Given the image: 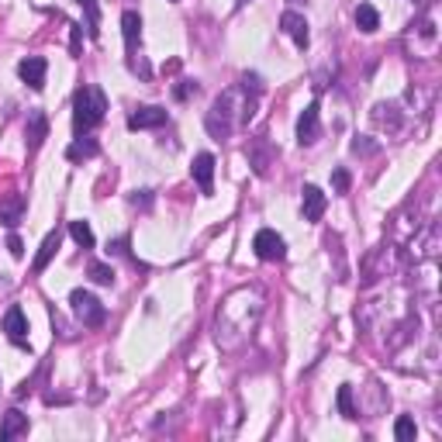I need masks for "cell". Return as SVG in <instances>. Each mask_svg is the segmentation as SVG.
Instances as JSON below:
<instances>
[{
    "label": "cell",
    "mask_w": 442,
    "mask_h": 442,
    "mask_svg": "<svg viewBox=\"0 0 442 442\" xmlns=\"http://www.w3.org/2000/svg\"><path fill=\"white\" fill-rule=\"evenodd\" d=\"M104 111H107V97H104L100 87L77 90V100H73V128H77V135H84L93 125H100L104 121Z\"/></svg>",
    "instance_id": "6da1fadb"
},
{
    "label": "cell",
    "mask_w": 442,
    "mask_h": 442,
    "mask_svg": "<svg viewBox=\"0 0 442 442\" xmlns=\"http://www.w3.org/2000/svg\"><path fill=\"white\" fill-rule=\"evenodd\" d=\"M70 304H73V311H77V318L90 325V329H97V325H104V318H107V311H104V304L90 294V290H73L70 294Z\"/></svg>",
    "instance_id": "7a4b0ae2"
},
{
    "label": "cell",
    "mask_w": 442,
    "mask_h": 442,
    "mask_svg": "<svg viewBox=\"0 0 442 442\" xmlns=\"http://www.w3.org/2000/svg\"><path fill=\"white\" fill-rule=\"evenodd\" d=\"M253 249H256V256L266 260V263H280L283 256H287V246H283V239L273 232V228H263V232H256V239H253Z\"/></svg>",
    "instance_id": "3957f363"
},
{
    "label": "cell",
    "mask_w": 442,
    "mask_h": 442,
    "mask_svg": "<svg viewBox=\"0 0 442 442\" xmlns=\"http://www.w3.org/2000/svg\"><path fill=\"white\" fill-rule=\"evenodd\" d=\"M318 135H322L318 104H308V107L301 111V118H297V139H301V145H311V142H318Z\"/></svg>",
    "instance_id": "277c9868"
},
{
    "label": "cell",
    "mask_w": 442,
    "mask_h": 442,
    "mask_svg": "<svg viewBox=\"0 0 442 442\" xmlns=\"http://www.w3.org/2000/svg\"><path fill=\"white\" fill-rule=\"evenodd\" d=\"M3 332H7V339L17 342V346L28 342V318H24V311H21L17 304L7 308V315H3Z\"/></svg>",
    "instance_id": "5b68a950"
},
{
    "label": "cell",
    "mask_w": 442,
    "mask_h": 442,
    "mask_svg": "<svg viewBox=\"0 0 442 442\" xmlns=\"http://www.w3.org/2000/svg\"><path fill=\"white\" fill-rule=\"evenodd\" d=\"M280 28L294 38V45H297V49H308V42H311V35H308V21H304L297 10H287V14L280 17Z\"/></svg>",
    "instance_id": "8992f818"
},
{
    "label": "cell",
    "mask_w": 442,
    "mask_h": 442,
    "mask_svg": "<svg viewBox=\"0 0 442 442\" xmlns=\"http://www.w3.org/2000/svg\"><path fill=\"white\" fill-rule=\"evenodd\" d=\"M45 70H49V63H45L42 56H31V59H24V63L17 66L21 80H24V84H28L31 90H42V87H45Z\"/></svg>",
    "instance_id": "52a82bcc"
},
{
    "label": "cell",
    "mask_w": 442,
    "mask_h": 442,
    "mask_svg": "<svg viewBox=\"0 0 442 442\" xmlns=\"http://www.w3.org/2000/svg\"><path fill=\"white\" fill-rule=\"evenodd\" d=\"M194 180H197L200 194H211L214 190V156L211 152L194 156Z\"/></svg>",
    "instance_id": "ba28073f"
},
{
    "label": "cell",
    "mask_w": 442,
    "mask_h": 442,
    "mask_svg": "<svg viewBox=\"0 0 442 442\" xmlns=\"http://www.w3.org/2000/svg\"><path fill=\"white\" fill-rule=\"evenodd\" d=\"M163 121H166V111H163V107H139V111L128 118V128H135V132H139V128H159Z\"/></svg>",
    "instance_id": "9c48e42d"
},
{
    "label": "cell",
    "mask_w": 442,
    "mask_h": 442,
    "mask_svg": "<svg viewBox=\"0 0 442 442\" xmlns=\"http://www.w3.org/2000/svg\"><path fill=\"white\" fill-rule=\"evenodd\" d=\"M325 204H329V200H325V194H322L315 183H308V187H304V218H308V221H322Z\"/></svg>",
    "instance_id": "30bf717a"
},
{
    "label": "cell",
    "mask_w": 442,
    "mask_h": 442,
    "mask_svg": "<svg viewBox=\"0 0 442 442\" xmlns=\"http://www.w3.org/2000/svg\"><path fill=\"white\" fill-rule=\"evenodd\" d=\"M21 218H24V197H21V194L3 197V200H0V221H3V225H10V228H17V225H21Z\"/></svg>",
    "instance_id": "8fae6325"
},
{
    "label": "cell",
    "mask_w": 442,
    "mask_h": 442,
    "mask_svg": "<svg viewBox=\"0 0 442 442\" xmlns=\"http://www.w3.org/2000/svg\"><path fill=\"white\" fill-rule=\"evenodd\" d=\"M21 432H28V415H21V411H7L3 415V425H0V439H17Z\"/></svg>",
    "instance_id": "7c38bea8"
},
{
    "label": "cell",
    "mask_w": 442,
    "mask_h": 442,
    "mask_svg": "<svg viewBox=\"0 0 442 442\" xmlns=\"http://www.w3.org/2000/svg\"><path fill=\"white\" fill-rule=\"evenodd\" d=\"M121 31H125V45L135 49L139 38H142V17H139L135 10H125V14H121Z\"/></svg>",
    "instance_id": "4fadbf2b"
},
{
    "label": "cell",
    "mask_w": 442,
    "mask_h": 442,
    "mask_svg": "<svg viewBox=\"0 0 442 442\" xmlns=\"http://www.w3.org/2000/svg\"><path fill=\"white\" fill-rule=\"evenodd\" d=\"M56 249H59V232H49V235H45V242H42V249H38V256H35V263H31V269H35V273H42V269L49 266V260L56 256Z\"/></svg>",
    "instance_id": "5bb4252c"
},
{
    "label": "cell",
    "mask_w": 442,
    "mask_h": 442,
    "mask_svg": "<svg viewBox=\"0 0 442 442\" xmlns=\"http://www.w3.org/2000/svg\"><path fill=\"white\" fill-rule=\"evenodd\" d=\"M356 24H359L363 31H377V28H380L377 7H373V3H359V7H356Z\"/></svg>",
    "instance_id": "9a60e30c"
},
{
    "label": "cell",
    "mask_w": 442,
    "mask_h": 442,
    "mask_svg": "<svg viewBox=\"0 0 442 442\" xmlns=\"http://www.w3.org/2000/svg\"><path fill=\"white\" fill-rule=\"evenodd\" d=\"M49 135V121H45V114H31V121H28V142H31V149H38L42 145V139Z\"/></svg>",
    "instance_id": "2e32d148"
},
{
    "label": "cell",
    "mask_w": 442,
    "mask_h": 442,
    "mask_svg": "<svg viewBox=\"0 0 442 442\" xmlns=\"http://www.w3.org/2000/svg\"><path fill=\"white\" fill-rule=\"evenodd\" d=\"M70 235H73V242H77V246H84V249L93 246V232H90L87 221H70Z\"/></svg>",
    "instance_id": "e0dca14e"
},
{
    "label": "cell",
    "mask_w": 442,
    "mask_h": 442,
    "mask_svg": "<svg viewBox=\"0 0 442 442\" xmlns=\"http://www.w3.org/2000/svg\"><path fill=\"white\" fill-rule=\"evenodd\" d=\"M394 436H397V442H415L418 429H415V422H411L408 415H401V418L394 422Z\"/></svg>",
    "instance_id": "ac0fdd59"
},
{
    "label": "cell",
    "mask_w": 442,
    "mask_h": 442,
    "mask_svg": "<svg viewBox=\"0 0 442 442\" xmlns=\"http://www.w3.org/2000/svg\"><path fill=\"white\" fill-rule=\"evenodd\" d=\"M90 280H93V283H104V287H107V283H114V269H111V266L107 263H90Z\"/></svg>",
    "instance_id": "d6986e66"
},
{
    "label": "cell",
    "mask_w": 442,
    "mask_h": 442,
    "mask_svg": "<svg viewBox=\"0 0 442 442\" xmlns=\"http://www.w3.org/2000/svg\"><path fill=\"white\" fill-rule=\"evenodd\" d=\"M80 7L87 10V28H90V35L97 38V35H100V28H97V24H100V10H97V0H80Z\"/></svg>",
    "instance_id": "ffe728a7"
},
{
    "label": "cell",
    "mask_w": 442,
    "mask_h": 442,
    "mask_svg": "<svg viewBox=\"0 0 442 442\" xmlns=\"http://www.w3.org/2000/svg\"><path fill=\"white\" fill-rule=\"evenodd\" d=\"M339 411H342L346 418H356V408H353V387H349V384H342V387H339Z\"/></svg>",
    "instance_id": "44dd1931"
},
{
    "label": "cell",
    "mask_w": 442,
    "mask_h": 442,
    "mask_svg": "<svg viewBox=\"0 0 442 442\" xmlns=\"http://www.w3.org/2000/svg\"><path fill=\"white\" fill-rule=\"evenodd\" d=\"M332 187H336V194H349V187H353L349 170H336V173H332Z\"/></svg>",
    "instance_id": "7402d4cb"
},
{
    "label": "cell",
    "mask_w": 442,
    "mask_h": 442,
    "mask_svg": "<svg viewBox=\"0 0 442 442\" xmlns=\"http://www.w3.org/2000/svg\"><path fill=\"white\" fill-rule=\"evenodd\" d=\"M70 159H80V156H97V142H77V145H70V152H66Z\"/></svg>",
    "instance_id": "603a6c76"
},
{
    "label": "cell",
    "mask_w": 442,
    "mask_h": 442,
    "mask_svg": "<svg viewBox=\"0 0 442 442\" xmlns=\"http://www.w3.org/2000/svg\"><path fill=\"white\" fill-rule=\"evenodd\" d=\"M7 249H10V256H14V260H21V256H24V246H21V239H17V235H10V239H7Z\"/></svg>",
    "instance_id": "cb8c5ba5"
},
{
    "label": "cell",
    "mask_w": 442,
    "mask_h": 442,
    "mask_svg": "<svg viewBox=\"0 0 442 442\" xmlns=\"http://www.w3.org/2000/svg\"><path fill=\"white\" fill-rule=\"evenodd\" d=\"M239 3H246V0H239Z\"/></svg>",
    "instance_id": "d4e9b609"
}]
</instances>
